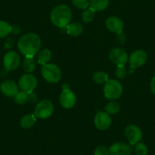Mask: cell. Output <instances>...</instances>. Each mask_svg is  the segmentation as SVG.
<instances>
[{
  "label": "cell",
  "mask_w": 155,
  "mask_h": 155,
  "mask_svg": "<svg viewBox=\"0 0 155 155\" xmlns=\"http://www.w3.org/2000/svg\"><path fill=\"white\" fill-rule=\"evenodd\" d=\"M106 27L109 31L112 32L116 33V34H121L123 33V28H124V24L123 21L116 16H112L108 18L106 21Z\"/></svg>",
  "instance_id": "cell-14"
},
{
  "label": "cell",
  "mask_w": 155,
  "mask_h": 155,
  "mask_svg": "<svg viewBox=\"0 0 155 155\" xmlns=\"http://www.w3.org/2000/svg\"><path fill=\"white\" fill-rule=\"evenodd\" d=\"M37 96L35 93L31 92V93L28 94V102H30L31 103V104H33V103L37 102Z\"/></svg>",
  "instance_id": "cell-30"
},
{
  "label": "cell",
  "mask_w": 155,
  "mask_h": 155,
  "mask_svg": "<svg viewBox=\"0 0 155 155\" xmlns=\"http://www.w3.org/2000/svg\"><path fill=\"white\" fill-rule=\"evenodd\" d=\"M60 104L64 108L71 109L74 106L76 102L75 94L69 89H63L59 97Z\"/></svg>",
  "instance_id": "cell-11"
},
{
  "label": "cell",
  "mask_w": 155,
  "mask_h": 155,
  "mask_svg": "<svg viewBox=\"0 0 155 155\" xmlns=\"http://www.w3.org/2000/svg\"><path fill=\"white\" fill-rule=\"evenodd\" d=\"M28 94L25 91H20L14 97L15 102L19 105H23L28 102Z\"/></svg>",
  "instance_id": "cell-25"
},
{
  "label": "cell",
  "mask_w": 155,
  "mask_h": 155,
  "mask_svg": "<svg viewBox=\"0 0 155 155\" xmlns=\"http://www.w3.org/2000/svg\"><path fill=\"white\" fill-rule=\"evenodd\" d=\"M72 4L74 7L79 9H86L89 5L88 0H72Z\"/></svg>",
  "instance_id": "cell-27"
},
{
  "label": "cell",
  "mask_w": 155,
  "mask_h": 155,
  "mask_svg": "<svg viewBox=\"0 0 155 155\" xmlns=\"http://www.w3.org/2000/svg\"><path fill=\"white\" fill-rule=\"evenodd\" d=\"M42 75L44 79L50 83H57L60 80L62 72L56 64L47 63L43 65Z\"/></svg>",
  "instance_id": "cell-4"
},
{
  "label": "cell",
  "mask_w": 155,
  "mask_h": 155,
  "mask_svg": "<svg viewBox=\"0 0 155 155\" xmlns=\"http://www.w3.org/2000/svg\"><path fill=\"white\" fill-rule=\"evenodd\" d=\"M120 110V104L117 102H115V101H112L110 102L107 106L105 107V110L107 112V113L108 114H116V113H118Z\"/></svg>",
  "instance_id": "cell-24"
},
{
  "label": "cell",
  "mask_w": 155,
  "mask_h": 155,
  "mask_svg": "<svg viewBox=\"0 0 155 155\" xmlns=\"http://www.w3.org/2000/svg\"><path fill=\"white\" fill-rule=\"evenodd\" d=\"M13 44H14V41H13L12 39L9 38L6 41L5 45V47H6V48H11V47L13 46Z\"/></svg>",
  "instance_id": "cell-31"
},
{
  "label": "cell",
  "mask_w": 155,
  "mask_h": 155,
  "mask_svg": "<svg viewBox=\"0 0 155 155\" xmlns=\"http://www.w3.org/2000/svg\"><path fill=\"white\" fill-rule=\"evenodd\" d=\"M72 13L68 5H59L55 7L50 14L51 21L55 26L59 28H66L71 23Z\"/></svg>",
  "instance_id": "cell-2"
},
{
  "label": "cell",
  "mask_w": 155,
  "mask_h": 155,
  "mask_svg": "<svg viewBox=\"0 0 155 155\" xmlns=\"http://www.w3.org/2000/svg\"><path fill=\"white\" fill-rule=\"evenodd\" d=\"M94 125L100 130L107 129L111 125V118L107 113L99 112L96 114L94 118Z\"/></svg>",
  "instance_id": "cell-13"
},
{
  "label": "cell",
  "mask_w": 155,
  "mask_h": 155,
  "mask_svg": "<svg viewBox=\"0 0 155 155\" xmlns=\"http://www.w3.org/2000/svg\"><path fill=\"white\" fill-rule=\"evenodd\" d=\"M1 91L5 96L8 97H14L18 93V87L12 80L4 81L0 86Z\"/></svg>",
  "instance_id": "cell-15"
},
{
  "label": "cell",
  "mask_w": 155,
  "mask_h": 155,
  "mask_svg": "<svg viewBox=\"0 0 155 155\" xmlns=\"http://www.w3.org/2000/svg\"><path fill=\"white\" fill-rule=\"evenodd\" d=\"M20 62V56L16 52L10 51L4 56L3 65L7 71L15 70L19 66Z\"/></svg>",
  "instance_id": "cell-8"
},
{
  "label": "cell",
  "mask_w": 155,
  "mask_h": 155,
  "mask_svg": "<svg viewBox=\"0 0 155 155\" xmlns=\"http://www.w3.org/2000/svg\"><path fill=\"white\" fill-rule=\"evenodd\" d=\"M51 52L48 49H44L41 50L38 55V62L40 64H42L43 65L48 63L49 61L51 59Z\"/></svg>",
  "instance_id": "cell-20"
},
{
  "label": "cell",
  "mask_w": 155,
  "mask_h": 155,
  "mask_svg": "<svg viewBox=\"0 0 155 155\" xmlns=\"http://www.w3.org/2000/svg\"><path fill=\"white\" fill-rule=\"evenodd\" d=\"M41 47V40L37 34L34 33H28L19 39L18 48L19 51L27 57H34Z\"/></svg>",
  "instance_id": "cell-1"
},
{
  "label": "cell",
  "mask_w": 155,
  "mask_h": 155,
  "mask_svg": "<svg viewBox=\"0 0 155 155\" xmlns=\"http://www.w3.org/2000/svg\"><path fill=\"white\" fill-rule=\"evenodd\" d=\"M53 104L48 100L39 102L37 104L34 110V116L38 119H47L49 118L53 113Z\"/></svg>",
  "instance_id": "cell-5"
},
{
  "label": "cell",
  "mask_w": 155,
  "mask_h": 155,
  "mask_svg": "<svg viewBox=\"0 0 155 155\" xmlns=\"http://www.w3.org/2000/svg\"><path fill=\"white\" fill-rule=\"evenodd\" d=\"M125 135L131 145H135L142 138L141 129L135 125H129L125 130Z\"/></svg>",
  "instance_id": "cell-9"
},
{
  "label": "cell",
  "mask_w": 155,
  "mask_h": 155,
  "mask_svg": "<svg viewBox=\"0 0 155 155\" xmlns=\"http://www.w3.org/2000/svg\"><path fill=\"white\" fill-rule=\"evenodd\" d=\"M93 80L97 84H103L108 81V74L104 71H97L94 74Z\"/></svg>",
  "instance_id": "cell-21"
},
{
  "label": "cell",
  "mask_w": 155,
  "mask_h": 155,
  "mask_svg": "<svg viewBox=\"0 0 155 155\" xmlns=\"http://www.w3.org/2000/svg\"><path fill=\"white\" fill-rule=\"evenodd\" d=\"M12 26L9 24L4 21H0V38L6 37L9 33H11Z\"/></svg>",
  "instance_id": "cell-23"
},
{
  "label": "cell",
  "mask_w": 155,
  "mask_h": 155,
  "mask_svg": "<svg viewBox=\"0 0 155 155\" xmlns=\"http://www.w3.org/2000/svg\"><path fill=\"white\" fill-rule=\"evenodd\" d=\"M21 29L17 25H15V26H12V31L11 32L14 33V34H18L20 32Z\"/></svg>",
  "instance_id": "cell-33"
},
{
  "label": "cell",
  "mask_w": 155,
  "mask_h": 155,
  "mask_svg": "<svg viewBox=\"0 0 155 155\" xmlns=\"http://www.w3.org/2000/svg\"><path fill=\"white\" fill-rule=\"evenodd\" d=\"M22 66H23V69L27 73L33 72L36 68L35 59H34V57H31V56H27L24 59Z\"/></svg>",
  "instance_id": "cell-19"
},
{
  "label": "cell",
  "mask_w": 155,
  "mask_h": 155,
  "mask_svg": "<svg viewBox=\"0 0 155 155\" xmlns=\"http://www.w3.org/2000/svg\"><path fill=\"white\" fill-rule=\"evenodd\" d=\"M36 121L37 117L34 116V114H27L21 120V126L24 129H29L35 124Z\"/></svg>",
  "instance_id": "cell-18"
},
{
  "label": "cell",
  "mask_w": 155,
  "mask_h": 155,
  "mask_svg": "<svg viewBox=\"0 0 155 155\" xmlns=\"http://www.w3.org/2000/svg\"><path fill=\"white\" fill-rule=\"evenodd\" d=\"M126 74H127V72H126V69L124 65H117V68L116 69V77L123 79L126 77Z\"/></svg>",
  "instance_id": "cell-28"
},
{
  "label": "cell",
  "mask_w": 155,
  "mask_h": 155,
  "mask_svg": "<svg viewBox=\"0 0 155 155\" xmlns=\"http://www.w3.org/2000/svg\"><path fill=\"white\" fill-rule=\"evenodd\" d=\"M110 59L117 65H125L128 61V54L125 50L122 48H114L110 52Z\"/></svg>",
  "instance_id": "cell-10"
},
{
  "label": "cell",
  "mask_w": 155,
  "mask_h": 155,
  "mask_svg": "<svg viewBox=\"0 0 155 155\" xmlns=\"http://www.w3.org/2000/svg\"><path fill=\"white\" fill-rule=\"evenodd\" d=\"M150 90H151L152 93L155 94V76L152 78L151 82H150Z\"/></svg>",
  "instance_id": "cell-32"
},
{
  "label": "cell",
  "mask_w": 155,
  "mask_h": 155,
  "mask_svg": "<svg viewBox=\"0 0 155 155\" xmlns=\"http://www.w3.org/2000/svg\"><path fill=\"white\" fill-rule=\"evenodd\" d=\"M18 85L22 91H25L28 94L31 93L34 91L37 85V78L31 73H27L20 78Z\"/></svg>",
  "instance_id": "cell-6"
},
{
  "label": "cell",
  "mask_w": 155,
  "mask_h": 155,
  "mask_svg": "<svg viewBox=\"0 0 155 155\" xmlns=\"http://www.w3.org/2000/svg\"><path fill=\"white\" fill-rule=\"evenodd\" d=\"M94 155H109V150L105 146H99L94 150Z\"/></svg>",
  "instance_id": "cell-29"
},
{
  "label": "cell",
  "mask_w": 155,
  "mask_h": 155,
  "mask_svg": "<svg viewBox=\"0 0 155 155\" xmlns=\"http://www.w3.org/2000/svg\"><path fill=\"white\" fill-rule=\"evenodd\" d=\"M89 5L95 12L104 11L108 7L109 0H90Z\"/></svg>",
  "instance_id": "cell-17"
},
{
  "label": "cell",
  "mask_w": 155,
  "mask_h": 155,
  "mask_svg": "<svg viewBox=\"0 0 155 155\" xmlns=\"http://www.w3.org/2000/svg\"><path fill=\"white\" fill-rule=\"evenodd\" d=\"M147 53L144 50H138L134 51L129 58V63H130L129 73L133 72L136 68L142 66L147 61Z\"/></svg>",
  "instance_id": "cell-7"
},
{
  "label": "cell",
  "mask_w": 155,
  "mask_h": 155,
  "mask_svg": "<svg viewBox=\"0 0 155 155\" xmlns=\"http://www.w3.org/2000/svg\"><path fill=\"white\" fill-rule=\"evenodd\" d=\"M131 146L124 142L114 143L109 149V155H131Z\"/></svg>",
  "instance_id": "cell-12"
},
{
  "label": "cell",
  "mask_w": 155,
  "mask_h": 155,
  "mask_svg": "<svg viewBox=\"0 0 155 155\" xmlns=\"http://www.w3.org/2000/svg\"><path fill=\"white\" fill-rule=\"evenodd\" d=\"M135 151L136 155H147L148 150H147V147L145 144L138 142L135 145Z\"/></svg>",
  "instance_id": "cell-26"
},
{
  "label": "cell",
  "mask_w": 155,
  "mask_h": 155,
  "mask_svg": "<svg viewBox=\"0 0 155 155\" xmlns=\"http://www.w3.org/2000/svg\"><path fill=\"white\" fill-rule=\"evenodd\" d=\"M83 32V27L81 24L74 22V23H70L66 27V33L68 35L73 36V37H78L80 36Z\"/></svg>",
  "instance_id": "cell-16"
},
{
  "label": "cell",
  "mask_w": 155,
  "mask_h": 155,
  "mask_svg": "<svg viewBox=\"0 0 155 155\" xmlns=\"http://www.w3.org/2000/svg\"><path fill=\"white\" fill-rule=\"evenodd\" d=\"M123 93V86L117 80L110 79L106 82L104 87V96L110 101H115L120 97Z\"/></svg>",
  "instance_id": "cell-3"
},
{
  "label": "cell",
  "mask_w": 155,
  "mask_h": 155,
  "mask_svg": "<svg viewBox=\"0 0 155 155\" xmlns=\"http://www.w3.org/2000/svg\"><path fill=\"white\" fill-rule=\"evenodd\" d=\"M95 15V11L90 8H86L84 9V11H83L82 14H81V18H82V21L85 23H88V22H91L94 19Z\"/></svg>",
  "instance_id": "cell-22"
}]
</instances>
